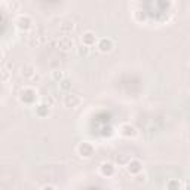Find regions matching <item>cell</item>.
<instances>
[{"instance_id": "cell-5", "label": "cell", "mask_w": 190, "mask_h": 190, "mask_svg": "<svg viewBox=\"0 0 190 190\" xmlns=\"http://www.w3.org/2000/svg\"><path fill=\"white\" fill-rule=\"evenodd\" d=\"M31 73H33V68L31 67H25V76H28V77H30V76H31Z\"/></svg>"}, {"instance_id": "cell-2", "label": "cell", "mask_w": 190, "mask_h": 190, "mask_svg": "<svg viewBox=\"0 0 190 190\" xmlns=\"http://www.w3.org/2000/svg\"><path fill=\"white\" fill-rule=\"evenodd\" d=\"M59 48L62 50H66V52H68V50L73 49V40L68 39V37H64V39L59 40Z\"/></svg>"}, {"instance_id": "cell-6", "label": "cell", "mask_w": 190, "mask_h": 190, "mask_svg": "<svg viewBox=\"0 0 190 190\" xmlns=\"http://www.w3.org/2000/svg\"><path fill=\"white\" fill-rule=\"evenodd\" d=\"M2 57H3V54H2V52H0V59H2Z\"/></svg>"}, {"instance_id": "cell-4", "label": "cell", "mask_w": 190, "mask_h": 190, "mask_svg": "<svg viewBox=\"0 0 190 190\" xmlns=\"http://www.w3.org/2000/svg\"><path fill=\"white\" fill-rule=\"evenodd\" d=\"M8 77H9V71H8V70H2V71H0V79L6 80Z\"/></svg>"}, {"instance_id": "cell-3", "label": "cell", "mask_w": 190, "mask_h": 190, "mask_svg": "<svg viewBox=\"0 0 190 190\" xmlns=\"http://www.w3.org/2000/svg\"><path fill=\"white\" fill-rule=\"evenodd\" d=\"M73 27H74L73 24H70V22H64V24L61 25V30H62V31H71Z\"/></svg>"}, {"instance_id": "cell-1", "label": "cell", "mask_w": 190, "mask_h": 190, "mask_svg": "<svg viewBox=\"0 0 190 190\" xmlns=\"http://www.w3.org/2000/svg\"><path fill=\"white\" fill-rule=\"evenodd\" d=\"M80 101H82V99H80L77 95H67L66 99H64V103H66L67 107H77V106L80 104Z\"/></svg>"}]
</instances>
